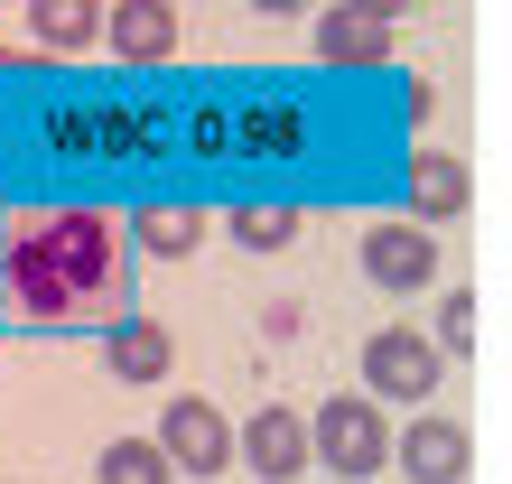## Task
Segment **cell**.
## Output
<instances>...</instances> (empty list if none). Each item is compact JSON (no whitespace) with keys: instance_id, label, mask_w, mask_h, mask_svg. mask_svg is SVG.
I'll return each instance as SVG.
<instances>
[{"instance_id":"obj_1","label":"cell","mask_w":512,"mask_h":484,"mask_svg":"<svg viewBox=\"0 0 512 484\" xmlns=\"http://www.w3.org/2000/svg\"><path fill=\"white\" fill-rule=\"evenodd\" d=\"M131 308V233L103 205H28L0 233V317L19 336H94Z\"/></svg>"},{"instance_id":"obj_2","label":"cell","mask_w":512,"mask_h":484,"mask_svg":"<svg viewBox=\"0 0 512 484\" xmlns=\"http://www.w3.org/2000/svg\"><path fill=\"white\" fill-rule=\"evenodd\" d=\"M308 466L354 475V484L391 466V419H382V401H373V391H336V401L308 419Z\"/></svg>"},{"instance_id":"obj_3","label":"cell","mask_w":512,"mask_h":484,"mask_svg":"<svg viewBox=\"0 0 512 484\" xmlns=\"http://www.w3.org/2000/svg\"><path fill=\"white\" fill-rule=\"evenodd\" d=\"M438 382H447V354H438L429 336H410V326H382V336L364 345V391H373V401L419 410Z\"/></svg>"},{"instance_id":"obj_4","label":"cell","mask_w":512,"mask_h":484,"mask_svg":"<svg viewBox=\"0 0 512 484\" xmlns=\"http://www.w3.org/2000/svg\"><path fill=\"white\" fill-rule=\"evenodd\" d=\"M364 280L391 289V298H410V289H429L438 280V233L419 224V215H391L364 233Z\"/></svg>"},{"instance_id":"obj_5","label":"cell","mask_w":512,"mask_h":484,"mask_svg":"<svg viewBox=\"0 0 512 484\" xmlns=\"http://www.w3.org/2000/svg\"><path fill=\"white\" fill-rule=\"evenodd\" d=\"M159 457L177 475H224L233 466V419L215 401H168L159 410Z\"/></svg>"},{"instance_id":"obj_6","label":"cell","mask_w":512,"mask_h":484,"mask_svg":"<svg viewBox=\"0 0 512 484\" xmlns=\"http://www.w3.org/2000/svg\"><path fill=\"white\" fill-rule=\"evenodd\" d=\"M233 457H243L261 484H298V466H308V419H298L289 401H261L243 429H233Z\"/></svg>"},{"instance_id":"obj_7","label":"cell","mask_w":512,"mask_h":484,"mask_svg":"<svg viewBox=\"0 0 512 484\" xmlns=\"http://www.w3.org/2000/svg\"><path fill=\"white\" fill-rule=\"evenodd\" d=\"M391 466H401V484H466V466H475V438L457 429V419L419 410L410 429L391 438Z\"/></svg>"},{"instance_id":"obj_8","label":"cell","mask_w":512,"mask_h":484,"mask_svg":"<svg viewBox=\"0 0 512 484\" xmlns=\"http://www.w3.org/2000/svg\"><path fill=\"white\" fill-rule=\"evenodd\" d=\"M94 38H112L122 66H168L177 56V0H112Z\"/></svg>"},{"instance_id":"obj_9","label":"cell","mask_w":512,"mask_h":484,"mask_svg":"<svg viewBox=\"0 0 512 484\" xmlns=\"http://www.w3.org/2000/svg\"><path fill=\"white\" fill-rule=\"evenodd\" d=\"M103 336V363H112V382H168V363H177V345H168V326L159 317H140V308H122L112 326H94Z\"/></svg>"},{"instance_id":"obj_10","label":"cell","mask_w":512,"mask_h":484,"mask_svg":"<svg viewBox=\"0 0 512 484\" xmlns=\"http://www.w3.org/2000/svg\"><path fill=\"white\" fill-rule=\"evenodd\" d=\"M317 66H391V19H364V10H317Z\"/></svg>"},{"instance_id":"obj_11","label":"cell","mask_w":512,"mask_h":484,"mask_svg":"<svg viewBox=\"0 0 512 484\" xmlns=\"http://www.w3.org/2000/svg\"><path fill=\"white\" fill-rule=\"evenodd\" d=\"M103 28V0H28V56H84Z\"/></svg>"},{"instance_id":"obj_12","label":"cell","mask_w":512,"mask_h":484,"mask_svg":"<svg viewBox=\"0 0 512 484\" xmlns=\"http://www.w3.org/2000/svg\"><path fill=\"white\" fill-rule=\"evenodd\" d=\"M466 196H475L466 159H447V149L410 159V215H419V224H457V215H466Z\"/></svg>"},{"instance_id":"obj_13","label":"cell","mask_w":512,"mask_h":484,"mask_svg":"<svg viewBox=\"0 0 512 484\" xmlns=\"http://www.w3.org/2000/svg\"><path fill=\"white\" fill-rule=\"evenodd\" d=\"M122 233L140 242L149 261H196V242H205V215H196V205H149V215H131Z\"/></svg>"},{"instance_id":"obj_14","label":"cell","mask_w":512,"mask_h":484,"mask_svg":"<svg viewBox=\"0 0 512 484\" xmlns=\"http://www.w3.org/2000/svg\"><path fill=\"white\" fill-rule=\"evenodd\" d=\"M224 233L243 242V252H289L298 242V205H233Z\"/></svg>"},{"instance_id":"obj_15","label":"cell","mask_w":512,"mask_h":484,"mask_svg":"<svg viewBox=\"0 0 512 484\" xmlns=\"http://www.w3.org/2000/svg\"><path fill=\"white\" fill-rule=\"evenodd\" d=\"M177 466L159 457V438H112L103 447V484H168Z\"/></svg>"},{"instance_id":"obj_16","label":"cell","mask_w":512,"mask_h":484,"mask_svg":"<svg viewBox=\"0 0 512 484\" xmlns=\"http://www.w3.org/2000/svg\"><path fill=\"white\" fill-rule=\"evenodd\" d=\"M447 363H457V354H475V289H447L438 298V336H429Z\"/></svg>"},{"instance_id":"obj_17","label":"cell","mask_w":512,"mask_h":484,"mask_svg":"<svg viewBox=\"0 0 512 484\" xmlns=\"http://www.w3.org/2000/svg\"><path fill=\"white\" fill-rule=\"evenodd\" d=\"M345 10H364V19H401L410 0H345Z\"/></svg>"},{"instance_id":"obj_18","label":"cell","mask_w":512,"mask_h":484,"mask_svg":"<svg viewBox=\"0 0 512 484\" xmlns=\"http://www.w3.org/2000/svg\"><path fill=\"white\" fill-rule=\"evenodd\" d=\"M252 10H261V19H280V10H317V0H252Z\"/></svg>"},{"instance_id":"obj_19","label":"cell","mask_w":512,"mask_h":484,"mask_svg":"<svg viewBox=\"0 0 512 484\" xmlns=\"http://www.w3.org/2000/svg\"><path fill=\"white\" fill-rule=\"evenodd\" d=\"M10 66H19V56H0V75H10Z\"/></svg>"},{"instance_id":"obj_20","label":"cell","mask_w":512,"mask_h":484,"mask_svg":"<svg viewBox=\"0 0 512 484\" xmlns=\"http://www.w3.org/2000/svg\"><path fill=\"white\" fill-rule=\"evenodd\" d=\"M364 484H373V475H364Z\"/></svg>"}]
</instances>
